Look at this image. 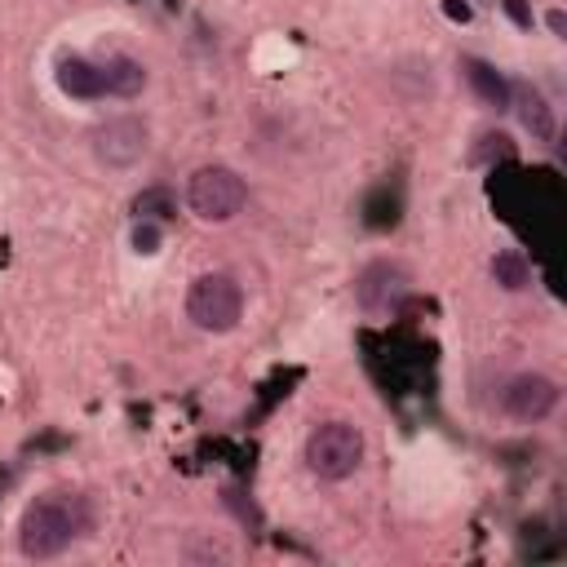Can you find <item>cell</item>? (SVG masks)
Here are the masks:
<instances>
[{
  "mask_svg": "<svg viewBox=\"0 0 567 567\" xmlns=\"http://www.w3.org/2000/svg\"><path fill=\"white\" fill-rule=\"evenodd\" d=\"M89 514H84V501L71 496V492H44L35 496L27 509H22V523H18V545L27 558H58L80 532H84Z\"/></svg>",
  "mask_w": 567,
  "mask_h": 567,
  "instance_id": "obj_1",
  "label": "cell"
},
{
  "mask_svg": "<svg viewBox=\"0 0 567 567\" xmlns=\"http://www.w3.org/2000/svg\"><path fill=\"white\" fill-rule=\"evenodd\" d=\"M359 461H363V434H359V425H350V421H323V425L310 430V439H306V465H310L315 478L341 483V478H350L359 470Z\"/></svg>",
  "mask_w": 567,
  "mask_h": 567,
  "instance_id": "obj_2",
  "label": "cell"
},
{
  "mask_svg": "<svg viewBox=\"0 0 567 567\" xmlns=\"http://www.w3.org/2000/svg\"><path fill=\"white\" fill-rule=\"evenodd\" d=\"M244 315V288L235 275H199L190 288H186V319L199 328V332H230Z\"/></svg>",
  "mask_w": 567,
  "mask_h": 567,
  "instance_id": "obj_3",
  "label": "cell"
},
{
  "mask_svg": "<svg viewBox=\"0 0 567 567\" xmlns=\"http://www.w3.org/2000/svg\"><path fill=\"white\" fill-rule=\"evenodd\" d=\"M248 199V186L235 168L226 164H204L190 173L186 182V208L199 217V221H230Z\"/></svg>",
  "mask_w": 567,
  "mask_h": 567,
  "instance_id": "obj_4",
  "label": "cell"
},
{
  "mask_svg": "<svg viewBox=\"0 0 567 567\" xmlns=\"http://www.w3.org/2000/svg\"><path fill=\"white\" fill-rule=\"evenodd\" d=\"M554 408H558V381L545 377V372H518L501 390V412L514 416V421H523V425L545 421Z\"/></svg>",
  "mask_w": 567,
  "mask_h": 567,
  "instance_id": "obj_5",
  "label": "cell"
},
{
  "mask_svg": "<svg viewBox=\"0 0 567 567\" xmlns=\"http://www.w3.org/2000/svg\"><path fill=\"white\" fill-rule=\"evenodd\" d=\"M93 155L106 164V168H128L146 155V124L133 120V115H115L106 124L93 128Z\"/></svg>",
  "mask_w": 567,
  "mask_h": 567,
  "instance_id": "obj_6",
  "label": "cell"
},
{
  "mask_svg": "<svg viewBox=\"0 0 567 567\" xmlns=\"http://www.w3.org/2000/svg\"><path fill=\"white\" fill-rule=\"evenodd\" d=\"M354 297H359L363 310H390L403 297V270L394 261H372L354 279Z\"/></svg>",
  "mask_w": 567,
  "mask_h": 567,
  "instance_id": "obj_7",
  "label": "cell"
},
{
  "mask_svg": "<svg viewBox=\"0 0 567 567\" xmlns=\"http://www.w3.org/2000/svg\"><path fill=\"white\" fill-rule=\"evenodd\" d=\"M58 89L71 93V97H80V102L106 97L102 66H97V62H84V58H62V62H58Z\"/></svg>",
  "mask_w": 567,
  "mask_h": 567,
  "instance_id": "obj_8",
  "label": "cell"
},
{
  "mask_svg": "<svg viewBox=\"0 0 567 567\" xmlns=\"http://www.w3.org/2000/svg\"><path fill=\"white\" fill-rule=\"evenodd\" d=\"M509 102L518 106V120L527 124V133H532V137H540V142H549V137H554V111H549V102L540 97V89L518 84V89H509Z\"/></svg>",
  "mask_w": 567,
  "mask_h": 567,
  "instance_id": "obj_9",
  "label": "cell"
},
{
  "mask_svg": "<svg viewBox=\"0 0 567 567\" xmlns=\"http://www.w3.org/2000/svg\"><path fill=\"white\" fill-rule=\"evenodd\" d=\"M461 66H465L470 89H474L492 111H505V106H509V84L501 80V71H496V66H487L483 58H465Z\"/></svg>",
  "mask_w": 567,
  "mask_h": 567,
  "instance_id": "obj_10",
  "label": "cell"
},
{
  "mask_svg": "<svg viewBox=\"0 0 567 567\" xmlns=\"http://www.w3.org/2000/svg\"><path fill=\"white\" fill-rule=\"evenodd\" d=\"M102 80H106V93L133 97V93H142L146 71H142V62H133V58H111V62H102Z\"/></svg>",
  "mask_w": 567,
  "mask_h": 567,
  "instance_id": "obj_11",
  "label": "cell"
},
{
  "mask_svg": "<svg viewBox=\"0 0 567 567\" xmlns=\"http://www.w3.org/2000/svg\"><path fill=\"white\" fill-rule=\"evenodd\" d=\"M492 275H496V284H501V288H509V292L527 288V279H532V270H527L523 252H496V257H492Z\"/></svg>",
  "mask_w": 567,
  "mask_h": 567,
  "instance_id": "obj_12",
  "label": "cell"
},
{
  "mask_svg": "<svg viewBox=\"0 0 567 567\" xmlns=\"http://www.w3.org/2000/svg\"><path fill=\"white\" fill-rule=\"evenodd\" d=\"M501 9L509 13V22H514V27L532 31V4H527V0H501Z\"/></svg>",
  "mask_w": 567,
  "mask_h": 567,
  "instance_id": "obj_13",
  "label": "cell"
},
{
  "mask_svg": "<svg viewBox=\"0 0 567 567\" xmlns=\"http://www.w3.org/2000/svg\"><path fill=\"white\" fill-rule=\"evenodd\" d=\"M133 244H137V252H155V248H159V230H155L151 221H142V226L133 230Z\"/></svg>",
  "mask_w": 567,
  "mask_h": 567,
  "instance_id": "obj_14",
  "label": "cell"
},
{
  "mask_svg": "<svg viewBox=\"0 0 567 567\" xmlns=\"http://www.w3.org/2000/svg\"><path fill=\"white\" fill-rule=\"evenodd\" d=\"M545 22H549V31H554V35H563V31H567V18H563V9H554Z\"/></svg>",
  "mask_w": 567,
  "mask_h": 567,
  "instance_id": "obj_15",
  "label": "cell"
},
{
  "mask_svg": "<svg viewBox=\"0 0 567 567\" xmlns=\"http://www.w3.org/2000/svg\"><path fill=\"white\" fill-rule=\"evenodd\" d=\"M447 13H452V18H461V22L470 18V9H465V4H456V0H447Z\"/></svg>",
  "mask_w": 567,
  "mask_h": 567,
  "instance_id": "obj_16",
  "label": "cell"
}]
</instances>
